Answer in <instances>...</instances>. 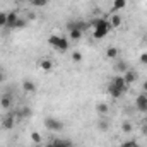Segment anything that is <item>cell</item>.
Here are the masks:
<instances>
[{
    "label": "cell",
    "mask_w": 147,
    "mask_h": 147,
    "mask_svg": "<svg viewBox=\"0 0 147 147\" xmlns=\"http://www.w3.org/2000/svg\"><path fill=\"white\" fill-rule=\"evenodd\" d=\"M92 28H94V31H92L94 39H103V38H106L108 33H110V29H111L108 19H96V21L92 22Z\"/></svg>",
    "instance_id": "1"
},
{
    "label": "cell",
    "mask_w": 147,
    "mask_h": 147,
    "mask_svg": "<svg viewBox=\"0 0 147 147\" xmlns=\"http://www.w3.org/2000/svg\"><path fill=\"white\" fill-rule=\"evenodd\" d=\"M48 43L55 48V50H58V51H67L69 50V39L65 36H60V34H51V36L48 38Z\"/></svg>",
    "instance_id": "2"
},
{
    "label": "cell",
    "mask_w": 147,
    "mask_h": 147,
    "mask_svg": "<svg viewBox=\"0 0 147 147\" xmlns=\"http://www.w3.org/2000/svg\"><path fill=\"white\" fill-rule=\"evenodd\" d=\"M45 127L51 132H60V130H63V121H60L53 116H48V118H45Z\"/></svg>",
    "instance_id": "3"
},
{
    "label": "cell",
    "mask_w": 147,
    "mask_h": 147,
    "mask_svg": "<svg viewBox=\"0 0 147 147\" xmlns=\"http://www.w3.org/2000/svg\"><path fill=\"white\" fill-rule=\"evenodd\" d=\"M111 84H113L115 87H118V89H120V91H121L123 94H125V92L128 91V87H130V86H128V84L125 82L123 75H115V77H113V80H111Z\"/></svg>",
    "instance_id": "4"
},
{
    "label": "cell",
    "mask_w": 147,
    "mask_h": 147,
    "mask_svg": "<svg viewBox=\"0 0 147 147\" xmlns=\"http://www.w3.org/2000/svg\"><path fill=\"white\" fill-rule=\"evenodd\" d=\"M82 33H84V31H82L80 28H77L75 22L69 24V38H70V39H74V41L80 39V38H82Z\"/></svg>",
    "instance_id": "5"
},
{
    "label": "cell",
    "mask_w": 147,
    "mask_h": 147,
    "mask_svg": "<svg viewBox=\"0 0 147 147\" xmlns=\"http://www.w3.org/2000/svg\"><path fill=\"white\" fill-rule=\"evenodd\" d=\"M135 108L142 113H147V94H139L135 98Z\"/></svg>",
    "instance_id": "6"
},
{
    "label": "cell",
    "mask_w": 147,
    "mask_h": 147,
    "mask_svg": "<svg viewBox=\"0 0 147 147\" xmlns=\"http://www.w3.org/2000/svg\"><path fill=\"white\" fill-rule=\"evenodd\" d=\"M39 69H41L43 72H51V70H53V62H51L50 58H41V60H39Z\"/></svg>",
    "instance_id": "7"
},
{
    "label": "cell",
    "mask_w": 147,
    "mask_h": 147,
    "mask_svg": "<svg viewBox=\"0 0 147 147\" xmlns=\"http://www.w3.org/2000/svg\"><path fill=\"white\" fill-rule=\"evenodd\" d=\"M14 123H16L14 115H5V118H3V121H2V127H3L5 130H10V128L14 127Z\"/></svg>",
    "instance_id": "8"
},
{
    "label": "cell",
    "mask_w": 147,
    "mask_h": 147,
    "mask_svg": "<svg viewBox=\"0 0 147 147\" xmlns=\"http://www.w3.org/2000/svg\"><path fill=\"white\" fill-rule=\"evenodd\" d=\"M108 22H110L111 29H118V28L121 26V17H120L118 14H113L110 19H108Z\"/></svg>",
    "instance_id": "9"
},
{
    "label": "cell",
    "mask_w": 147,
    "mask_h": 147,
    "mask_svg": "<svg viewBox=\"0 0 147 147\" xmlns=\"http://www.w3.org/2000/svg\"><path fill=\"white\" fill-rule=\"evenodd\" d=\"M17 19H19L17 12H7V26L5 28H14L16 22H17Z\"/></svg>",
    "instance_id": "10"
},
{
    "label": "cell",
    "mask_w": 147,
    "mask_h": 147,
    "mask_svg": "<svg viewBox=\"0 0 147 147\" xmlns=\"http://www.w3.org/2000/svg\"><path fill=\"white\" fill-rule=\"evenodd\" d=\"M115 70L118 74H125L128 70V65H127L123 60H118V58H116V60H115Z\"/></svg>",
    "instance_id": "11"
},
{
    "label": "cell",
    "mask_w": 147,
    "mask_h": 147,
    "mask_svg": "<svg viewBox=\"0 0 147 147\" xmlns=\"http://www.w3.org/2000/svg\"><path fill=\"white\" fill-rule=\"evenodd\" d=\"M123 79H125V82H127L128 86H132V84L137 80V74L134 72V70H127V72L123 74Z\"/></svg>",
    "instance_id": "12"
},
{
    "label": "cell",
    "mask_w": 147,
    "mask_h": 147,
    "mask_svg": "<svg viewBox=\"0 0 147 147\" xmlns=\"http://www.w3.org/2000/svg\"><path fill=\"white\" fill-rule=\"evenodd\" d=\"M108 92H110L111 98H115V99H118V98H121V96H123V92H121L118 87H115L113 84H110V86H108Z\"/></svg>",
    "instance_id": "13"
},
{
    "label": "cell",
    "mask_w": 147,
    "mask_h": 147,
    "mask_svg": "<svg viewBox=\"0 0 147 147\" xmlns=\"http://www.w3.org/2000/svg\"><path fill=\"white\" fill-rule=\"evenodd\" d=\"M46 147H74V146L69 142V140H60V139H58V140H53V142H50Z\"/></svg>",
    "instance_id": "14"
},
{
    "label": "cell",
    "mask_w": 147,
    "mask_h": 147,
    "mask_svg": "<svg viewBox=\"0 0 147 147\" xmlns=\"http://www.w3.org/2000/svg\"><path fill=\"white\" fill-rule=\"evenodd\" d=\"M22 89H24L26 92H36V84H34L33 80H24V82H22Z\"/></svg>",
    "instance_id": "15"
},
{
    "label": "cell",
    "mask_w": 147,
    "mask_h": 147,
    "mask_svg": "<svg viewBox=\"0 0 147 147\" xmlns=\"http://www.w3.org/2000/svg\"><path fill=\"white\" fill-rule=\"evenodd\" d=\"M10 105H12V98H10L9 94H5V96H2V98H0V106H2L3 110H9V108H10Z\"/></svg>",
    "instance_id": "16"
},
{
    "label": "cell",
    "mask_w": 147,
    "mask_h": 147,
    "mask_svg": "<svg viewBox=\"0 0 147 147\" xmlns=\"http://www.w3.org/2000/svg\"><path fill=\"white\" fill-rule=\"evenodd\" d=\"M106 57H108L110 60H116V58H118V48H116V46H110V48L106 50Z\"/></svg>",
    "instance_id": "17"
},
{
    "label": "cell",
    "mask_w": 147,
    "mask_h": 147,
    "mask_svg": "<svg viewBox=\"0 0 147 147\" xmlns=\"http://www.w3.org/2000/svg\"><path fill=\"white\" fill-rule=\"evenodd\" d=\"M127 2H128V0H115V2H113V12H116V10H121V9H125Z\"/></svg>",
    "instance_id": "18"
},
{
    "label": "cell",
    "mask_w": 147,
    "mask_h": 147,
    "mask_svg": "<svg viewBox=\"0 0 147 147\" xmlns=\"http://www.w3.org/2000/svg\"><path fill=\"white\" fill-rule=\"evenodd\" d=\"M108 110H110V108H108V105H106V103H99V105L96 106V111H98L99 115H106Z\"/></svg>",
    "instance_id": "19"
},
{
    "label": "cell",
    "mask_w": 147,
    "mask_h": 147,
    "mask_svg": "<svg viewBox=\"0 0 147 147\" xmlns=\"http://www.w3.org/2000/svg\"><path fill=\"white\" fill-rule=\"evenodd\" d=\"M17 115H19V118H28V116L33 115V111L29 110V108H21V110L17 111Z\"/></svg>",
    "instance_id": "20"
},
{
    "label": "cell",
    "mask_w": 147,
    "mask_h": 147,
    "mask_svg": "<svg viewBox=\"0 0 147 147\" xmlns=\"http://www.w3.org/2000/svg\"><path fill=\"white\" fill-rule=\"evenodd\" d=\"M134 130V125L130 123V121H123V125H121V132L123 134H130Z\"/></svg>",
    "instance_id": "21"
},
{
    "label": "cell",
    "mask_w": 147,
    "mask_h": 147,
    "mask_svg": "<svg viewBox=\"0 0 147 147\" xmlns=\"http://www.w3.org/2000/svg\"><path fill=\"white\" fill-rule=\"evenodd\" d=\"M108 127H110V123H108L106 120H99V123H98V128H99L101 132H106V130H108Z\"/></svg>",
    "instance_id": "22"
},
{
    "label": "cell",
    "mask_w": 147,
    "mask_h": 147,
    "mask_svg": "<svg viewBox=\"0 0 147 147\" xmlns=\"http://www.w3.org/2000/svg\"><path fill=\"white\" fill-rule=\"evenodd\" d=\"M31 5H34V7H46L48 0H31Z\"/></svg>",
    "instance_id": "23"
},
{
    "label": "cell",
    "mask_w": 147,
    "mask_h": 147,
    "mask_svg": "<svg viewBox=\"0 0 147 147\" xmlns=\"http://www.w3.org/2000/svg\"><path fill=\"white\" fill-rule=\"evenodd\" d=\"M72 60L75 62V63H80V62H82V53H80V51H74L72 53Z\"/></svg>",
    "instance_id": "24"
},
{
    "label": "cell",
    "mask_w": 147,
    "mask_h": 147,
    "mask_svg": "<svg viewBox=\"0 0 147 147\" xmlns=\"http://www.w3.org/2000/svg\"><path fill=\"white\" fill-rule=\"evenodd\" d=\"M5 26H7V14L0 12V28H5Z\"/></svg>",
    "instance_id": "25"
},
{
    "label": "cell",
    "mask_w": 147,
    "mask_h": 147,
    "mask_svg": "<svg viewBox=\"0 0 147 147\" xmlns=\"http://www.w3.org/2000/svg\"><path fill=\"white\" fill-rule=\"evenodd\" d=\"M31 140H33V144H39V142H41V135H39L38 132H33V134H31Z\"/></svg>",
    "instance_id": "26"
},
{
    "label": "cell",
    "mask_w": 147,
    "mask_h": 147,
    "mask_svg": "<svg viewBox=\"0 0 147 147\" xmlns=\"http://www.w3.org/2000/svg\"><path fill=\"white\" fill-rule=\"evenodd\" d=\"M120 147H139V144L135 140H127V142H123Z\"/></svg>",
    "instance_id": "27"
},
{
    "label": "cell",
    "mask_w": 147,
    "mask_h": 147,
    "mask_svg": "<svg viewBox=\"0 0 147 147\" xmlns=\"http://www.w3.org/2000/svg\"><path fill=\"white\" fill-rule=\"evenodd\" d=\"M24 26H26V21H24V19H21V17H19V19H17V22H16V26H14V28H16V29H22V28H24Z\"/></svg>",
    "instance_id": "28"
},
{
    "label": "cell",
    "mask_w": 147,
    "mask_h": 147,
    "mask_svg": "<svg viewBox=\"0 0 147 147\" xmlns=\"http://www.w3.org/2000/svg\"><path fill=\"white\" fill-rule=\"evenodd\" d=\"M139 60H140L142 65H147V53H142V55L139 57Z\"/></svg>",
    "instance_id": "29"
},
{
    "label": "cell",
    "mask_w": 147,
    "mask_h": 147,
    "mask_svg": "<svg viewBox=\"0 0 147 147\" xmlns=\"http://www.w3.org/2000/svg\"><path fill=\"white\" fill-rule=\"evenodd\" d=\"M5 77H7L5 72H3V70H0V84H2V82H5Z\"/></svg>",
    "instance_id": "30"
},
{
    "label": "cell",
    "mask_w": 147,
    "mask_h": 147,
    "mask_svg": "<svg viewBox=\"0 0 147 147\" xmlns=\"http://www.w3.org/2000/svg\"><path fill=\"white\" fill-rule=\"evenodd\" d=\"M142 89H144V91H146V92H147V80H146V82H144V84H142Z\"/></svg>",
    "instance_id": "31"
},
{
    "label": "cell",
    "mask_w": 147,
    "mask_h": 147,
    "mask_svg": "<svg viewBox=\"0 0 147 147\" xmlns=\"http://www.w3.org/2000/svg\"><path fill=\"white\" fill-rule=\"evenodd\" d=\"M146 134H147V127H146Z\"/></svg>",
    "instance_id": "32"
}]
</instances>
